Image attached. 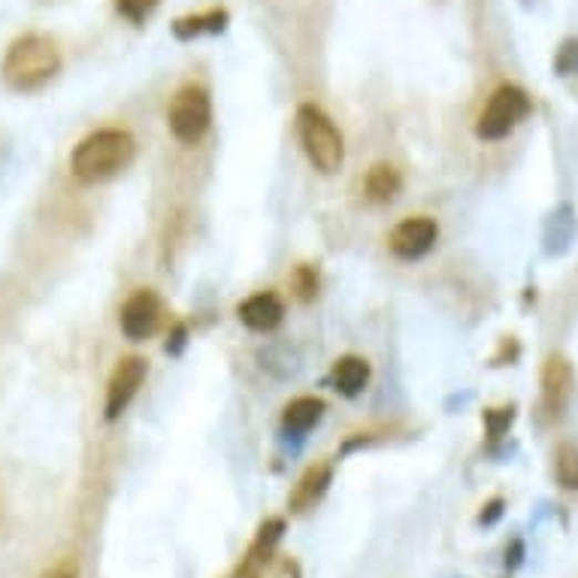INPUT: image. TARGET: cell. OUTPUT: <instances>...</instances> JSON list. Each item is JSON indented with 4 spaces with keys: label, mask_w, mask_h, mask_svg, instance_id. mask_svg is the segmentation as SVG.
I'll return each instance as SVG.
<instances>
[{
    "label": "cell",
    "mask_w": 578,
    "mask_h": 578,
    "mask_svg": "<svg viewBox=\"0 0 578 578\" xmlns=\"http://www.w3.org/2000/svg\"><path fill=\"white\" fill-rule=\"evenodd\" d=\"M61 70V52L55 40L43 34H24L7 49L0 76L12 91H37L52 82Z\"/></svg>",
    "instance_id": "obj_2"
},
{
    "label": "cell",
    "mask_w": 578,
    "mask_h": 578,
    "mask_svg": "<svg viewBox=\"0 0 578 578\" xmlns=\"http://www.w3.org/2000/svg\"><path fill=\"white\" fill-rule=\"evenodd\" d=\"M158 321H161V300L155 291H146V288L127 297L125 307H122V316H118L122 333L134 342L152 337V333L158 330Z\"/></svg>",
    "instance_id": "obj_8"
},
{
    "label": "cell",
    "mask_w": 578,
    "mask_h": 578,
    "mask_svg": "<svg viewBox=\"0 0 578 578\" xmlns=\"http://www.w3.org/2000/svg\"><path fill=\"white\" fill-rule=\"evenodd\" d=\"M40 578H80V567L73 560H61L52 569H45Z\"/></svg>",
    "instance_id": "obj_21"
},
{
    "label": "cell",
    "mask_w": 578,
    "mask_h": 578,
    "mask_svg": "<svg viewBox=\"0 0 578 578\" xmlns=\"http://www.w3.org/2000/svg\"><path fill=\"white\" fill-rule=\"evenodd\" d=\"M367 382H370V363L363 361V358L345 354V358L333 363V385L345 398H358L363 388H367Z\"/></svg>",
    "instance_id": "obj_12"
},
{
    "label": "cell",
    "mask_w": 578,
    "mask_h": 578,
    "mask_svg": "<svg viewBox=\"0 0 578 578\" xmlns=\"http://www.w3.org/2000/svg\"><path fill=\"white\" fill-rule=\"evenodd\" d=\"M291 288L297 291V297L307 303V300H312V297L318 295V272L309 267V264H300L295 270V276H291Z\"/></svg>",
    "instance_id": "obj_18"
},
{
    "label": "cell",
    "mask_w": 578,
    "mask_h": 578,
    "mask_svg": "<svg viewBox=\"0 0 578 578\" xmlns=\"http://www.w3.org/2000/svg\"><path fill=\"white\" fill-rule=\"evenodd\" d=\"M555 476L567 491H578V448L564 443L555 454Z\"/></svg>",
    "instance_id": "obj_16"
},
{
    "label": "cell",
    "mask_w": 578,
    "mask_h": 578,
    "mask_svg": "<svg viewBox=\"0 0 578 578\" xmlns=\"http://www.w3.org/2000/svg\"><path fill=\"white\" fill-rule=\"evenodd\" d=\"M136 140L122 127H103L82 140L70 155V173L82 185H97L131 167Z\"/></svg>",
    "instance_id": "obj_1"
},
{
    "label": "cell",
    "mask_w": 578,
    "mask_h": 578,
    "mask_svg": "<svg viewBox=\"0 0 578 578\" xmlns=\"http://www.w3.org/2000/svg\"><path fill=\"white\" fill-rule=\"evenodd\" d=\"M297 134H300L309 164L318 173L330 176V173L340 171L342 161H345V140L328 113H321L312 103H303L297 110Z\"/></svg>",
    "instance_id": "obj_3"
},
{
    "label": "cell",
    "mask_w": 578,
    "mask_h": 578,
    "mask_svg": "<svg viewBox=\"0 0 578 578\" xmlns=\"http://www.w3.org/2000/svg\"><path fill=\"white\" fill-rule=\"evenodd\" d=\"M499 512H503V499H491L488 512H482V522L494 524L499 518Z\"/></svg>",
    "instance_id": "obj_22"
},
{
    "label": "cell",
    "mask_w": 578,
    "mask_h": 578,
    "mask_svg": "<svg viewBox=\"0 0 578 578\" xmlns=\"http://www.w3.org/2000/svg\"><path fill=\"white\" fill-rule=\"evenodd\" d=\"M436 239H440V225L427 216H415L403 218V221L391 230L388 246H391V251H394L398 258H403V261H419V258H424V255L436 246Z\"/></svg>",
    "instance_id": "obj_6"
},
{
    "label": "cell",
    "mask_w": 578,
    "mask_h": 578,
    "mask_svg": "<svg viewBox=\"0 0 578 578\" xmlns=\"http://www.w3.org/2000/svg\"><path fill=\"white\" fill-rule=\"evenodd\" d=\"M527 115H530V94L518 85H499L478 115L476 134L494 143L509 136Z\"/></svg>",
    "instance_id": "obj_4"
},
{
    "label": "cell",
    "mask_w": 578,
    "mask_h": 578,
    "mask_svg": "<svg viewBox=\"0 0 578 578\" xmlns=\"http://www.w3.org/2000/svg\"><path fill=\"white\" fill-rule=\"evenodd\" d=\"M512 419H515V415H512V409H499V415H497V412H488L491 436H494V440H497L499 433H503V431H506V427H509Z\"/></svg>",
    "instance_id": "obj_20"
},
{
    "label": "cell",
    "mask_w": 578,
    "mask_h": 578,
    "mask_svg": "<svg viewBox=\"0 0 578 578\" xmlns=\"http://www.w3.org/2000/svg\"><path fill=\"white\" fill-rule=\"evenodd\" d=\"M146 382V361L143 358H125L113 370V379L106 385V421H115L136 398V391Z\"/></svg>",
    "instance_id": "obj_7"
},
{
    "label": "cell",
    "mask_w": 578,
    "mask_h": 578,
    "mask_svg": "<svg viewBox=\"0 0 578 578\" xmlns=\"http://www.w3.org/2000/svg\"><path fill=\"white\" fill-rule=\"evenodd\" d=\"M113 3L118 16H125L127 22L134 24H143L161 7V0H113Z\"/></svg>",
    "instance_id": "obj_17"
},
{
    "label": "cell",
    "mask_w": 578,
    "mask_h": 578,
    "mask_svg": "<svg viewBox=\"0 0 578 578\" xmlns=\"http://www.w3.org/2000/svg\"><path fill=\"white\" fill-rule=\"evenodd\" d=\"M239 321L249 330H258V333H270L282 324L285 307L282 300L270 291H261V295H251L249 300H242L237 309Z\"/></svg>",
    "instance_id": "obj_10"
},
{
    "label": "cell",
    "mask_w": 578,
    "mask_h": 578,
    "mask_svg": "<svg viewBox=\"0 0 578 578\" xmlns=\"http://www.w3.org/2000/svg\"><path fill=\"white\" fill-rule=\"evenodd\" d=\"M403 188V179H400V173L391 167V164H375L373 171L367 173V179H363V192L370 200L375 204H385V200H394Z\"/></svg>",
    "instance_id": "obj_14"
},
{
    "label": "cell",
    "mask_w": 578,
    "mask_h": 578,
    "mask_svg": "<svg viewBox=\"0 0 578 578\" xmlns=\"http://www.w3.org/2000/svg\"><path fill=\"white\" fill-rule=\"evenodd\" d=\"M213 122V101L200 85H185L173 94L171 106H167V125L179 143H197L204 140Z\"/></svg>",
    "instance_id": "obj_5"
},
{
    "label": "cell",
    "mask_w": 578,
    "mask_h": 578,
    "mask_svg": "<svg viewBox=\"0 0 578 578\" xmlns=\"http://www.w3.org/2000/svg\"><path fill=\"white\" fill-rule=\"evenodd\" d=\"M330 485V466L318 464V466H309L303 478L297 482L295 494H291V509L295 512H307L316 506L318 499L324 497V491Z\"/></svg>",
    "instance_id": "obj_11"
},
{
    "label": "cell",
    "mask_w": 578,
    "mask_h": 578,
    "mask_svg": "<svg viewBox=\"0 0 578 578\" xmlns=\"http://www.w3.org/2000/svg\"><path fill=\"white\" fill-rule=\"evenodd\" d=\"M227 24V12L225 10H206L197 12V16H185L176 22V34L182 40H192V37L200 34H218Z\"/></svg>",
    "instance_id": "obj_15"
},
{
    "label": "cell",
    "mask_w": 578,
    "mask_h": 578,
    "mask_svg": "<svg viewBox=\"0 0 578 578\" xmlns=\"http://www.w3.org/2000/svg\"><path fill=\"white\" fill-rule=\"evenodd\" d=\"M572 398V367L564 354H551L543 367V406L548 415H560Z\"/></svg>",
    "instance_id": "obj_9"
},
{
    "label": "cell",
    "mask_w": 578,
    "mask_h": 578,
    "mask_svg": "<svg viewBox=\"0 0 578 578\" xmlns=\"http://www.w3.org/2000/svg\"><path fill=\"white\" fill-rule=\"evenodd\" d=\"M555 68L560 76H572V73H578V40H567V43L557 49Z\"/></svg>",
    "instance_id": "obj_19"
},
{
    "label": "cell",
    "mask_w": 578,
    "mask_h": 578,
    "mask_svg": "<svg viewBox=\"0 0 578 578\" xmlns=\"http://www.w3.org/2000/svg\"><path fill=\"white\" fill-rule=\"evenodd\" d=\"M321 412H324V403L318 398H297L291 400L288 406H285V415H282V424L288 433H307L312 431L321 419Z\"/></svg>",
    "instance_id": "obj_13"
}]
</instances>
